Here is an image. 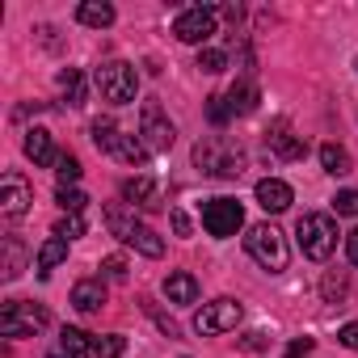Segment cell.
<instances>
[{"label":"cell","mask_w":358,"mask_h":358,"mask_svg":"<svg viewBox=\"0 0 358 358\" xmlns=\"http://www.w3.org/2000/svg\"><path fill=\"white\" fill-rule=\"evenodd\" d=\"M106 228L122 241V245H131V249H139L143 257H160L164 253V241L148 228V224H139L122 203H114V207H106Z\"/></svg>","instance_id":"6da1fadb"},{"label":"cell","mask_w":358,"mask_h":358,"mask_svg":"<svg viewBox=\"0 0 358 358\" xmlns=\"http://www.w3.org/2000/svg\"><path fill=\"white\" fill-rule=\"evenodd\" d=\"M295 236H299L303 257H312V262H324V257L337 249V224H333V215H320V211L299 215Z\"/></svg>","instance_id":"7a4b0ae2"},{"label":"cell","mask_w":358,"mask_h":358,"mask_svg":"<svg viewBox=\"0 0 358 358\" xmlns=\"http://www.w3.org/2000/svg\"><path fill=\"white\" fill-rule=\"evenodd\" d=\"M93 80H97V89H101V97H106L110 106H131L135 93H139V76H135V68L122 64V59H106V64H97Z\"/></svg>","instance_id":"3957f363"},{"label":"cell","mask_w":358,"mask_h":358,"mask_svg":"<svg viewBox=\"0 0 358 358\" xmlns=\"http://www.w3.org/2000/svg\"><path fill=\"white\" fill-rule=\"evenodd\" d=\"M245 249H249V257H253L262 270H270V274H282V270H287V262H291L282 232H278V228H270V224H257V228H249V236H245Z\"/></svg>","instance_id":"277c9868"},{"label":"cell","mask_w":358,"mask_h":358,"mask_svg":"<svg viewBox=\"0 0 358 358\" xmlns=\"http://www.w3.org/2000/svg\"><path fill=\"white\" fill-rule=\"evenodd\" d=\"M194 164L207 169V173H215V177H241V173H245L241 148H232V143H224V139H199V143H194Z\"/></svg>","instance_id":"5b68a950"},{"label":"cell","mask_w":358,"mask_h":358,"mask_svg":"<svg viewBox=\"0 0 358 358\" xmlns=\"http://www.w3.org/2000/svg\"><path fill=\"white\" fill-rule=\"evenodd\" d=\"M173 34H177V43L203 47L211 34H220V13H215L211 5H190V9H182V13H177V22H173Z\"/></svg>","instance_id":"8992f818"},{"label":"cell","mask_w":358,"mask_h":358,"mask_svg":"<svg viewBox=\"0 0 358 358\" xmlns=\"http://www.w3.org/2000/svg\"><path fill=\"white\" fill-rule=\"evenodd\" d=\"M43 324H47V308H38V303L13 299L0 308V333L5 337H34Z\"/></svg>","instance_id":"52a82bcc"},{"label":"cell","mask_w":358,"mask_h":358,"mask_svg":"<svg viewBox=\"0 0 358 358\" xmlns=\"http://www.w3.org/2000/svg\"><path fill=\"white\" fill-rule=\"evenodd\" d=\"M203 228H207L211 236L228 241V236H236V232L245 228V207H241L236 199H211V203L203 207Z\"/></svg>","instance_id":"ba28073f"},{"label":"cell","mask_w":358,"mask_h":358,"mask_svg":"<svg viewBox=\"0 0 358 358\" xmlns=\"http://www.w3.org/2000/svg\"><path fill=\"white\" fill-rule=\"evenodd\" d=\"M241 324V303L236 299H215V303H203V312L194 316V333L199 337H215V333H228Z\"/></svg>","instance_id":"9c48e42d"},{"label":"cell","mask_w":358,"mask_h":358,"mask_svg":"<svg viewBox=\"0 0 358 358\" xmlns=\"http://www.w3.org/2000/svg\"><path fill=\"white\" fill-rule=\"evenodd\" d=\"M173 139H177L173 122L160 114V106H156V101H148V106H143V118H139V143H143L148 152H169V148H173Z\"/></svg>","instance_id":"30bf717a"},{"label":"cell","mask_w":358,"mask_h":358,"mask_svg":"<svg viewBox=\"0 0 358 358\" xmlns=\"http://www.w3.org/2000/svg\"><path fill=\"white\" fill-rule=\"evenodd\" d=\"M30 203H34V190H30V182L22 173H5V177H0V211H5L9 220L26 215Z\"/></svg>","instance_id":"8fae6325"},{"label":"cell","mask_w":358,"mask_h":358,"mask_svg":"<svg viewBox=\"0 0 358 358\" xmlns=\"http://www.w3.org/2000/svg\"><path fill=\"white\" fill-rule=\"evenodd\" d=\"M291 186L287 182H278V177H262L257 182V203H262V211H270V215H278V211H287L291 207Z\"/></svg>","instance_id":"7c38bea8"},{"label":"cell","mask_w":358,"mask_h":358,"mask_svg":"<svg viewBox=\"0 0 358 358\" xmlns=\"http://www.w3.org/2000/svg\"><path fill=\"white\" fill-rule=\"evenodd\" d=\"M266 143L274 148V156H278V160H303V152H308V143H303V139H295V135L287 131V122H274V127L266 131Z\"/></svg>","instance_id":"4fadbf2b"},{"label":"cell","mask_w":358,"mask_h":358,"mask_svg":"<svg viewBox=\"0 0 358 358\" xmlns=\"http://www.w3.org/2000/svg\"><path fill=\"white\" fill-rule=\"evenodd\" d=\"M101 303H106V287L97 282V278H85V282H76L72 287V308L76 312H101Z\"/></svg>","instance_id":"5bb4252c"},{"label":"cell","mask_w":358,"mask_h":358,"mask_svg":"<svg viewBox=\"0 0 358 358\" xmlns=\"http://www.w3.org/2000/svg\"><path fill=\"white\" fill-rule=\"evenodd\" d=\"M164 295H169V303H194L199 299V278L186 274V270H177V274L164 278Z\"/></svg>","instance_id":"9a60e30c"},{"label":"cell","mask_w":358,"mask_h":358,"mask_svg":"<svg viewBox=\"0 0 358 358\" xmlns=\"http://www.w3.org/2000/svg\"><path fill=\"white\" fill-rule=\"evenodd\" d=\"M26 156H30L34 164H55L59 152H55V143H51V131H43V127L26 131Z\"/></svg>","instance_id":"2e32d148"},{"label":"cell","mask_w":358,"mask_h":358,"mask_svg":"<svg viewBox=\"0 0 358 358\" xmlns=\"http://www.w3.org/2000/svg\"><path fill=\"white\" fill-rule=\"evenodd\" d=\"M156 199H160V190H156L152 177H131V182H122V203H131V207H156Z\"/></svg>","instance_id":"e0dca14e"},{"label":"cell","mask_w":358,"mask_h":358,"mask_svg":"<svg viewBox=\"0 0 358 358\" xmlns=\"http://www.w3.org/2000/svg\"><path fill=\"white\" fill-rule=\"evenodd\" d=\"M224 97H228V110H232V114H253V110H257V85H253L249 76L236 80Z\"/></svg>","instance_id":"ac0fdd59"},{"label":"cell","mask_w":358,"mask_h":358,"mask_svg":"<svg viewBox=\"0 0 358 358\" xmlns=\"http://www.w3.org/2000/svg\"><path fill=\"white\" fill-rule=\"evenodd\" d=\"M76 22L93 26V30H106V26H114V5H106V0H85L76 9Z\"/></svg>","instance_id":"d6986e66"},{"label":"cell","mask_w":358,"mask_h":358,"mask_svg":"<svg viewBox=\"0 0 358 358\" xmlns=\"http://www.w3.org/2000/svg\"><path fill=\"white\" fill-rule=\"evenodd\" d=\"M93 143H97L106 156H114V152H118V143H122L118 122H114V118H93Z\"/></svg>","instance_id":"ffe728a7"},{"label":"cell","mask_w":358,"mask_h":358,"mask_svg":"<svg viewBox=\"0 0 358 358\" xmlns=\"http://www.w3.org/2000/svg\"><path fill=\"white\" fill-rule=\"evenodd\" d=\"M59 354L64 358H89L93 354V337L80 333V329H64L59 333Z\"/></svg>","instance_id":"44dd1931"},{"label":"cell","mask_w":358,"mask_h":358,"mask_svg":"<svg viewBox=\"0 0 358 358\" xmlns=\"http://www.w3.org/2000/svg\"><path fill=\"white\" fill-rule=\"evenodd\" d=\"M320 164H324V173H333V177H345V173L354 169L350 152L337 148V143H320Z\"/></svg>","instance_id":"7402d4cb"},{"label":"cell","mask_w":358,"mask_h":358,"mask_svg":"<svg viewBox=\"0 0 358 358\" xmlns=\"http://www.w3.org/2000/svg\"><path fill=\"white\" fill-rule=\"evenodd\" d=\"M64 257H68V241L51 236V241H47L43 249H38V262H34V266H38V278H47V274H51V270H55V266H59Z\"/></svg>","instance_id":"603a6c76"},{"label":"cell","mask_w":358,"mask_h":358,"mask_svg":"<svg viewBox=\"0 0 358 358\" xmlns=\"http://www.w3.org/2000/svg\"><path fill=\"white\" fill-rule=\"evenodd\" d=\"M320 295H324V303H341V299L350 295V278H345V270H324V278H320Z\"/></svg>","instance_id":"cb8c5ba5"},{"label":"cell","mask_w":358,"mask_h":358,"mask_svg":"<svg viewBox=\"0 0 358 358\" xmlns=\"http://www.w3.org/2000/svg\"><path fill=\"white\" fill-rule=\"evenodd\" d=\"M59 93H64L68 106H85V76L76 68H64L59 72Z\"/></svg>","instance_id":"d4e9b609"},{"label":"cell","mask_w":358,"mask_h":358,"mask_svg":"<svg viewBox=\"0 0 358 358\" xmlns=\"http://www.w3.org/2000/svg\"><path fill=\"white\" fill-rule=\"evenodd\" d=\"M55 177H59V186H64V190L76 186V182H80V160H76L72 152H59V160H55Z\"/></svg>","instance_id":"484cf974"},{"label":"cell","mask_w":358,"mask_h":358,"mask_svg":"<svg viewBox=\"0 0 358 358\" xmlns=\"http://www.w3.org/2000/svg\"><path fill=\"white\" fill-rule=\"evenodd\" d=\"M114 156H118V160H127V164H143L152 152L139 143V135H122V143H118V152H114Z\"/></svg>","instance_id":"4316f807"},{"label":"cell","mask_w":358,"mask_h":358,"mask_svg":"<svg viewBox=\"0 0 358 358\" xmlns=\"http://www.w3.org/2000/svg\"><path fill=\"white\" fill-rule=\"evenodd\" d=\"M122 350H127V337H118V333L93 337V358H122Z\"/></svg>","instance_id":"83f0119b"},{"label":"cell","mask_w":358,"mask_h":358,"mask_svg":"<svg viewBox=\"0 0 358 358\" xmlns=\"http://www.w3.org/2000/svg\"><path fill=\"white\" fill-rule=\"evenodd\" d=\"M22 266H26V253H22V245H17V236H9V241H5V278H17Z\"/></svg>","instance_id":"f1b7e54d"},{"label":"cell","mask_w":358,"mask_h":358,"mask_svg":"<svg viewBox=\"0 0 358 358\" xmlns=\"http://www.w3.org/2000/svg\"><path fill=\"white\" fill-rule=\"evenodd\" d=\"M199 68L211 72V76L224 72V68H228V51H220V47H203V51H199Z\"/></svg>","instance_id":"f546056e"},{"label":"cell","mask_w":358,"mask_h":358,"mask_svg":"<svg viewBox=\"0 0 358 358\" xmlns=\"http://www.w3.org/2000/svg\"><path fill=\"white\" fill-rule=\"evenodd\" d=\"M207 118H211L215 127H224V122L232 118V110H228V97H220V93H215V97H207Z\"/></svg>","instance_id":"4dcf8cb0"},{"label":"cell","mask_w":358,"mask_h":358,"mask_svg":"<svg viewBox=\"0 0 358 358\" xmlns=\"http://www.w3.org/2000/svg\"><path fill=\"white\" fill-rule=\"evenodd\" d=\"M101 274H106L110 282H127V257H118V253H110V257L101 262Z\"/></svg>","instance_id":"1f68e13d"},{"label":"cell","mask_w":358,"mask_h":358,"mask_svg":"<svg viewBox=\"0 0 358 358\" xmlns=\"http://www.w3.org/2000/svg\"><path fill=\"white\" fill-rule=\"evenodd\" d=\"M85 203H89V199H85L80 190H64V186H59V207H64L68 215H80V211H85Z\"/></svg>","instance_id":"d6a6232c"},{"label":"cell","mask_w":358,"mask_h":358,"mask_svg":"<svg viewBox=\"0 0 358 358\" xmlns=\"http://www.w3.org/2000/svg\"><path fill=\"white\" fill-rule=\"evenodd\" d=\"M80 232H85V220H80V215H64V220L55 224V236H59V241H72V236H80Z\"/></svg>","instance_id":"836d02e7"},{"label":"cell","mask_w":358,"mask_h":358,"mask_svg":"<svg viewBox=\"0 0 358 358\" xmlns=\"http://www.w3.org/2000/svg\"><path fill=\"white\" fill-rule=\"evenodd\" d=\"M333 211H337V215H354V220H358V190H341V194L333 199Z\"/></svg>","instance_id":"e575fe53"},{"label":"cell","mask_w":358,"mask_h":358,"mask_svg":"<svg viewBox=\"0 0 358 358\" xmlns=\"http://www.w3.org/2000/svg\"><path fill=\"white\" fill-rule=\"evenodd\" d=\"M143 312H148V316H152V320L160 324V333H164V337H177V333H182V329H177V324H173L169 316H160V312H156V303H152V299H143Z\"/></svg>","instance_id":"d590c367"},{"label":"cell","mask_w":358,"mask_h":358,"mask_svg":"<svg viewBox=\"0 0 358 358\" xmlns=\"http://www.w3.org/2000/svg\"><path fill=\"white\" fill-rule=\"evenodd\" d=\"M266 345H270V337H266V333H257V329L241 337V350H245V354H262Z\"/></svg>","instance_id":"8d00e7d4"},{"label":"cell","mask_w":358,"mask_h":358,"mask_svg":"<svg viewBox=\"0 0 358 358\" xmlns=\"http://www.w3.org/2000/svg\"><path fill=\"white\" fill-rule=\"evenodd\" d=\"M312 350H316V341H312V337H295V341L287 345V354H282V358H308Z\"/></svg>","instance_id":"74e56055"},{"label":"cell","mask_w":358,"mask_h":358,"mask_svg":"<svg viewBox=\"0 0 358 358\" xmlns=\"http://www.w3.org/2000/svg\"><path fill=\"white\" fill-rule=\"evenodd\" d=\"M337 341H341L345 350H358V320H350V324H341V333H337Z\"/></svg>","instance_id":"f35d334b"},{"label":"cell","mask_w":358,"mask_h":358,"mask_svg":"<svg viewBox=\"0 0 358 358\" xmlns=\"http://www.w3.org/2000/svg\"><path fill=\"white\" fill-rule=\"evenodd\" d=\"M173 232H177V236H190V220H186V211H173Z\"/></svg>","instance_id":"ab89813d"},{"label":"cell","mask_w":358,"mask_h":358,"mask_svg":"<svg viewBox=\"0 0 358 358\" xmlns=\"http://www.w3.org/2000/svg\"><path fill=\"white\" fill-rule=\"evenodd\" d=\"M345 257H350V266H358V228L345 236Z\"/></svg>","instance_id":"60d3db41"},{"label":"cell","mask_w":358,"mask_h":358,"mask_svg":"<svg viewBox=\"0 0 358 358\" xmlns=\"http://www.w3.org/2000/svg\"><path fill=\"white\" fill-rule=\"evenodd\" d=\"M51 358H64V354H51Z\"/></svg>","instance_id":"b9f144b4"},{"label":"cell","mask_w":358,"mask_h":358,"mask_svg":"<svg viewBox=\"0 0 358 358\" xmlns=\"http://www.w3.org/2000/svg\"><path fill=\"white\" fill-rule=\"evenodd\" d=\"M354 68H358V59H354Z\"/></svg>","instance_id":"7bdbcfd3"}]
</instances>
